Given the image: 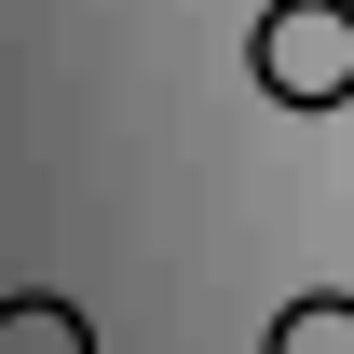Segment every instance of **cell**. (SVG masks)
Returning a JSON list of instances; mask_svg holds the SVG:
<instances>
[{
    "label": "cell",
    "instance_id": "cell-2",
    "mask_svg": "<svg viewBox=\"0 0 354 354\" xmlns=\"http://www.w3.org/2000/svg\"><path fill=\"white\" fill-rule=\"evenodd\" d=\"M0 354H95V327L68 300H41V286H28V300H0Z\"/></svg>",
    "mask_w": 354,
    "mask_h": 354
},
{
    "label": "cell",
    "instance_id": "cell-1",
    "mask_svg": "<svg viewBox=\"0 0 354 354\" xmlns=\"http://www.w3.org/2000/svg\"><path fill=\"white\" fill-rule=\"evenodd\" d=\"M245 68H259L272 109H341L354 95V0H272L245 28Z\"/></svg>",
    "mask_w": 354,
    "mask_h": 354
},
{
    "label": "cell",
    "instance_id": "cell-3",
    "mask_svg": "<svg viewBox=\"0 0 354 354\" xmlns=\"http://www.w3.org/2000/svg\"><path fill=\"white\" fill-rule=\"evenodd\" d=\"M272 354H354V300H341V286L286 300V313H272Z\"/></svg>",
    "mask_w": 354,
    "mask_h": 354
}]
</instances>
